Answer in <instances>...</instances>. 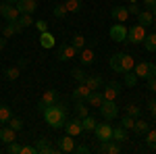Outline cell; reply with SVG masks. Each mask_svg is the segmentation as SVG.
Instances as JSON below:
<instances>
[{"label": "cell", "instance_id": "9f6ffc18", "mask_svg": "<svg viewBox=\"0 0 156 154\" xmlns=\"http://www.w3.org/2000/svg\"><path fill=\"white\" fill-rule=\"evenodd\" d=\"M0 34H2V23H0Z\"/></svg>", "mask_w": 156, "mask_h": 154}, {"label": "cell", "instance_id": "ee69618b", "mask_svg": "<svg viewBox=\"0 0 156 154\" xmlns=\"http://www.w3.org/2000/svg\"><path fill=\"white\" fill-rule=\"evenodd\" d=\"M71 75H73V79H77L79 83H83V81H85V73H83V69H73Z\"/></svg>", "mask_w": 156, "mask_h": 154}, {"label": "cell", "instance_id": "9a60e30c", "mask_svg": "<svg viewBox=\"0 0 156 154\" xmlns=\"http://www.w3.org/2000/svg\"><path fill=\"white\" fill-rule=\"evenodd\" d=\"M73 148H75V140H73V135H65V138H60V140H58V152L69 154V152H73Z\"/></svg>", "mask_w": 156, "mask_h": 154}, {"label": "cell", "instance_id": "db71d44e", "mask_svg": "<svg viewBox=\"0 0 156 154\" xmlns=\"http://www.w3.org/2000/svg\"><path fill=\"white\" fill-rule=\"evenodd\" d=\"M4 2H9V4H17V0H4Z\"/></svg>", "mask_w": 156, "mask_h": 154}, {"label": "cell", "instance_id": "d590c367", "mask_svg": "<svg viewBox=\"0 0 156 154\" xmlns=\"http://www.w3.org/2000/svg\"><path fill=\"white\" fill-rule=\"evenodd\" d=\"M11 117H12L11 106H6V104H0V123H6V121H9Z\"/></svg>", "mask_w": 156, "mask_h": 154}, {"label": "cell", "instance_id": "816d5d0a", "mask_svg": "<svg viewBox=\"0 0 156 154\" xmlns=\"http://www.w3.org/2000/svg\"><path fill=\"white\" fill-rule=\"evenodd\" d=\"M4 46H6V38H4V36H0V50H2Z\"/></svg>", "mask_w": 156, "mask_h": 154}, {"label": "cell", "instance_id": "5bb4252c", "mask_svg": "<svg viewBox=\"0 0 156 154\" xmlns=\"http://www.w3.org/2000/svg\"><path fill=\"white\" fill-rule=\"evenodd\" d=\"M121 94V85L115 81L106 83V88H104V92H102V96H104V100H117Z\"/></svg>", "mask_w": 156, "mask_h": 154}, {"label": "cell", "instance_id": "5b68a950", "mask_svg": "<svg viewBox=\"0 0 156 154\" xmlns=\"http://www.w3.org/2000/svg\"><path fill=\"white\" fill-rule=\"evenodd\" d=\"M0 15L4 17V21H6V23H15V21L19 19V15H21V13H19V9H17L15 4L2 2V4H0Z\"/></svg>", "mask_w": 156, "mask_h": 154}, {"label": "cell", "instance_id": "7c38bea8", "mask_svg": "<svg viewBox=\"0 0 156 154\" xmlns=\"http://www.w3.org/2000/svg\"><path fill=\"white\" fill-rule=\"evenodd\" d=\"M98 152L100 154H119L121 146H119V142H115V140H106V142H100Z\"/></svg>", "mask_w": 156, "mask_h": 154}, {"label": "cell", "instance_id": "6f0895ef", "mask_svg": "<svg viewBox=\"0 0 156 154\" xmlns=\"http://www.w3.org/2000/svg\"><path fill=\"white\" fill-rule=\"evenodd\" d=\"M129 2H135V0H129Z\"/></svg>", "mask_w": 156, "mask_h": 154}, {"label": "cell", "instance_id": "f6af8a7d", "mask_svg": "<svg viewBox=\"0 0 156 154\" xmlns=\"http://www.w3.org/2000/svg\"><path fill=\"white\" fill-rule=\"evenodd\" d=\"M36 146L34 144H25V146H21V154H36Z\"/></svg>", "mask_w": 156, "mask_h": 154}, {"label": "cell", "instance_id": "b9f144b4", "mask_svg": "<svg viewBox=\"0 0 156 154\" xmlns=\"http://www.w3.org/2000/svg\"><path fill=\"white\" fill-rule=\"evenodd\" d=\"M121 127H125V129H133V127H135V119L129 117V115H125V117L121 119Z\"/></svg>", "mask_w": 156, "mask_h": 154}, {"label": "cell", "instance_id": "c3c4849f", "mask_svg": "<svg viewBox=\"0 0 156 154\" xmlns=\"http://www.w3.org/2000/svg\"><path fill=\"white\" fill-rule=\"evenodd\" d=\"M127 11H129V15H137V13H140V6H137V4H135V2H131V4H129V6H127Z\"/></svg>", "mask_w": 156, "mask_h": 154}, {"label": "cell", "instance_id": "ffe728a7", "mask_svg": "<svg viewBox=\"0 0 156 154\" xmlns=\"http://www.w3.org/2000/svg\"><path fill=\"white\" fill-rule=\"evenodd\" d=\"M17 140V131L11 129V127H0V142L4 144H11Z\"/></svg>", "mask_w": 156, "mask_h": 154}, {"label": "cell", "instance_id": "44dd1931", "mask_svg": "<svg viewBox=\"0 0 156 154\" xmlns=\"http://www.w3.org/2000/svg\"><path fill=\"white\" fill-rule=\"evenodd\" d=\"M83 83L92 90V92H96V90H100V85H102V77H100V75H85Z\"/></svg>", "mask_w": 156, "mask_h": 154}, {"label": "cell", "instance_id": "f907efd6", "mask_svg": "<svg viewBox=\"0 0 156 154\" xmlns=\"http://www.w3.org/2000/svg\"><path fill=\"white\" fill-rule=\"evenodd\" d=\"M148 108H150V113H152V117L156 119V100H150V102H148Z\"/></svg>", "mask_w": 156, "mask_h": 154}, {"label": "cell", "instance_id": "e0dca14e", "mask_svg": "<svg viewBox=\"0 0 156 154\" xmlns=\"http://www.w3.org/2000/svg\"><path fill=\"white\" fill-rule=\"evenodd\" d=\"M77 54H79V60H81V65H85V67H90V65L94 63V56H96L92 48H81Z\"/></svg>", "mask_w": 156, "mask_h": 154}, {"label": "cell", "instance_id": "8992f818", "mask_svg": "<svg viewBox=\"0 0 156 154\" xmlns=\"http://www.w3.org/2000/svg\"><path fill=\"white\" fill-rule=\"evenodd\" d=\"M56 100H58V92H56V90H46V92H44V96L40 98V102H37V106H36V108L40 110V113H42V110H44L46 106H52Z\"/></svg>", "mask_w": 156, "mask_h": 154}, {"label": "cell", "instance_id": "484cf974", "mask_svg": "<svg viewBox=\"0 0 156 154\" xmlns=\"http://www.w3.org/2000/svg\"><path fill=\"white\" fill-rule=\"evenodd\" d=\"M40 44H42V48H52L56 42H54V36L50 31H42L40 34Z\"/></svg>", "mask_w": 156, "mask_h": 154}, {"label": "cell", "instance_id": "603a6c76", "mask_svg": "<svg viewBox=\"0 0 156 154\" xmlns=\"http://www.w3.org/2000/svg\"><path fill=\"white\" fill-rule=\"evenodd\" d=\"M85 102H87L90 106H96L98 108L102 102H104V96H102V92H100V90H96V92H92V94L85 98Z\"/></svg>", "mask_w": 156, "mask_h": 154}, {"label": "cell", "instance_id": "bcb514c9", "mask_svg": "<svg viewBox=\"0 0 156 154\" xmlns=\"http://www.w3.org/2000/svg\"><path fill=\"white\" fill-rule=\"evenodd\" d=\"M73 152H75V154H90V146L79 144V146H75V148H73Z\"/></svg>", "mask_w": 156, "mask_h": 154}, {"label": "cell", "instance_id": "f546056e", "mask_svg": "<svg viewBox=\"0 0 156 154\" xmlns=\"http://www.w3.org/2000/svg\"><path fill=\"white\" fill-rule=\"evenodd\" d=\"M75 113H77V117L83 119L90 115V110H87V106H85V100H75Z\"/></svg>", "mask_w": 156, "mask_h": 154}, {"label": "cell", "instance_id": "7402d4cb", "mask_svg": "<svg viewBox=\"0 0 156 154\" xmlns=\"http://www.w3.org/2000/svg\"><path fill=\"white\" fill-rule=\"evenodd\" d=\"M137 23L144 25V27L152 25L154 23V15H152V11H140L137 13Z\"/></svg>", "mask_w": 156, "mask_h": 154}, {"label": "cell", "instance_id": "e575fe53", "mask_svg": "<svg viewBox=\"0 0 156 154\" xmlns=\"http://www.w3.org/2000/svg\"><path fill=\"white\" fill-rule=\"evenodd\" d=\"M71 44H73V48L79 52L81 48H85V44H87V40H85L83 36H73V40H71Z\"/></svg>", "mask_w": 156, "mask_h": 154}, {"label": "cell", "instance_id": "7bdbcfd3", "mask_svg": "<svg viewBox=\"0 0 156 154\" xmlns=\"http://www.w3.org/2000/svg\"><path fill=\"white\" fill-rule=\"evenodd\" d=\"M6 152H9V154H21V144L17 142V140L11 142V144H9V148H6Z\"/></svg>", "mask_w": 156, "mask_h": 154}, {"label": "cell", "instance_id": "8d00e7d4", "mask_svg": "<svg viewBox=\"0 0 156 154\" xmlns=\"http://www.w3.org/2000/svg\"><path fill=\"white\" fill-rule=\"evenodd\" d=\"M17 23H19V25L25 29V27H31V25H34V19H31V15H19Z\"/></svg>", "mask_w": 156, "mask_h": 154}, {"label": "cell", "instance_id": "7dc6e473", "mask_svg": "<svg viewBox=\"0 0 156 154\" xmlns=\"http://www.w3.org/2000/svg\"><path fill=\"white\" fill-rule=\"evenodd\" d=\"M34 25H36V29L40 31V34H42V31H48V23H46L44 19H40V21H36Z\"/></svg>", "mask_w": 156, "mask_h": 154}, {"label": "cell", "instance_id": "277c9868", "mask_svg": "<svg viewBox=\"0 0 156 154\" xmlns=\"http://www.w3.org/2000/svg\"><path fill=\"white\" fill-rule=\"evenodd\" d=\"M146 27L144 25H133V27H129L127 29V42H131V44H142L144 42V38H146Z\"/></svg>", "mask_w": 156, "mask_h": 154}, {"label": "cell", "instance_id": "1f68e13d", "mask_svg": "<svg viewBox=\"0 0 156 154\" xmlns=\"http://www.w3.org/2000/svg\"><path fill=\"white\" fill-rule=\"evenodd\" d=\"M146 144L150 150H156V129H148L146 131Z\"/></svg>", "mask_w": 156, "mask_h": 154}, {"label": "cell", "instance_id": "836d02e7", "mask_svg": "<svg viewBox=\"0 0 156 154\" xmlns=\"http://www.w3.org/2000/svg\"><path fill=\"white\" fill-rule=\"evenodd\" d=\"M19 75H21L19 67H9V69H4V77H6L9 81H15V79H19Z\"/></svg>", "mask_w": 156, "mask_h": 154}, {"label": "cell", "instance_id": "11a10c76", "mask_svg": "<svg viewBox=\"0 0 156 154\" xmlns=\"http://www.w3.org/2000/svg\"><path fill=\"white\" fill-rule=\"evenodd\" d=\"M152 25H154V29H156V19H154V23H152Z\"/></svg>", "mask_w": 156, "mask_h": 154}, {"label": "cell", "instance_id": "60d3db41", "mask_svg": "<svg viewBox=\"0 0 156 154\" xmlns=\"http://www.w3.org/2000/svg\"><path fill=\"white\" fill-rule=\"evenodd\" d=\"M52 13H54L56 19H62V17H67V6H65V4H54Z\"/></svg>", "mask_w": 156, "mask_h": 154}, {"label": "cell", "instance_id": "d6986e66", "mask_svg": "<svg viewBox=\"0 0 156 154\" xmlns=\"http://www.w3.org/2000/svg\"><path fill=\"white\" fill-rule=\"evenodd\" d=\"M90 94H92V90H90L85 83H79V85L73 90V100H85Z\"/></svg>", "mask_w": 156, "mask_h": 154}, {"label": "cell", "instance_id": "52a82bcc", "mask_svg": "<svg viewBox=\"0 0 156 154\" xmlns=\"http://www.w3.org/2000/svg\"><path fill=\"white\" fill-rule=\"evenodd\" d=\"M108 36L112 42H127V27L123 23H117L110 27V31H108Z\"/></svg>", "mask_w": 156, "mask_h": 154}, {"label": "cell", "instance_id": "3957f363", "mask_svg": "<svg viewBox=\"0 0 156 154\" xmlns=\"http://www.w3.org/2000/svg\"><path fill=\"white\" fill-rule=\"evenodd\" d=\"M133 73L137 77H142V79H150V77L156 75V65L154 63H137L133 67Z\"/></svg>", "mask_w": 156, "mask_h": 154}, {"label": "cell", "instance_id": "d6a6232c", "mask_svg": "<svg viewBox=\"0 0 156 154\" xmlns=\"http://www.w3.org/2000/svg\"><path fill=\"white\" fill-rule=\"evenodd\" d=\"M148 129H150V123H146V121H142L140 117L135 119V127H133V131H135V133H142V135H144V133H146Z\"/></svg>", "mask_w": 156, "mask_h": 154}, {"label": "cell", "instance_id": "8fae6325", "mask_svg": "<svg viewBox=\"0 0 156 154\" xmlns=\"http://www.w3.org/2000/svg\"><path fill=\"white\" fill-rule=\"evenodd\" d=\"M75 54H77V50H75V48H73V44L69 42V44L58 46V54H56V59H58L60 63H65V60H71Z\"/></svg>", "mask_w": 156, "mask_h": 154}, {"label": "cell", "instance_id": "7a4b0ae2", "mask_svg": "<svg viewBox=\"0 0 156 154\" xmlns=\"http://www.w3.org/2000/svg\"><path fill=\"white\" fill-rule=\"evenodd\" d=\"M98 110H100V115L106 119V121H112V119H117V115H119V106H117L115 100H104L98 106Z\"/></svg>", "mask_w": 156, "mask_h": 154}, {"label": "cell", "instance_id": "2e32d148", "mask_svg": "<svg viewBox=\"0 0 156 154\" xmlns=\"http://www.w3.org/2000/svg\"><path fill=\"white\" fill-rule=\"evenodd\" d=\"M110 17H112L115 21H119V23H125L127 17H129V11H127V6H115V9L110 11Z\"/></svg>", "mask_w": 156, "mask_h": 154}, {"label": "cell", "instance_id": "ba28073f", "mask_svg": "<svg viewBox=\"0 0 156 154\" xmlns=\"http://www.w3.org/2000/svg\"><path fill=\"white\" fill-rule=\"evenodd\" d=\"M65 131L67 135H73V138H79L83 133V125H81V119H71L65 123Z\"/></svg>", "mask_w": 156, "mask_h": 154}, {"label": "cell", "instance_id": "ac0fdd59", "mask_svg": "<svg viewBox=\"0 0 156 154\" xmlns=\"http://www.w3.org/2000/svg\"><path fill=\"white\" fill-rule=\"evenodd\" d=\"M21 31H23V27L17 23V21H15V23L2 25V36H4V38H12L15 34H21Z\"/></svg>", "mask_w": 156, "mask_h": 154}, {"label": "cell", "instance_id": "ab89813d", "mask_svg": "<svg viewBox=\"0 0 156 154\" xmlns=\"http://www.w3.org/2000/svg\"><path fill=\"white\" fill-rule=\"evenodd\" d=\"M6 123H9V127L15 129V131H21V129H23V121H21V119H17V117H11Z\"/></svg>", "mask_w": 156, "mask_h": 154}, {"label": "cell", "instance_id": "f35d334b", "mask_svg": "<svg viewBox=\"0 0 156 154\" xmlns=\"http://www.w3.org/2000/svg\"><path fill=\"white\" fill-rule=\"evenodd\" d=\"M125 108H127V115H129V117H133V119H137L140 115H142V108L137 106V104H133V102H131V104H127Z\"/></svg>", "mask_w": 156, "mask_h": 154}, {"label": "cell", "instance_id": "d4e9b609", "mask_svg": "<svg viewBox=\"0 0 156 154\" xmlns=\"http://www.w3.org/2000/svg\"><path fill=\"white\" fill-rule=\"evenodd\" d=\"M142 44H144V48L148 50V52H156V31L154 34H146Z\"/></svg>", "mask_w": 156, "mask_h": 154}, {"label": "cell", "instance_id": "83f0119b", "mask_svg": "<svg viewBox=\"0 0 156 154\" xmlns=\"http://www.w3.org/2000/svg\"><path fill=\"white\" fill-rule=\"evenodd\" d=\"M121 54H123V52H119V54H112V56H110V60H108L110 69H112L115 73H123V65H121Z\"/></svg>", "mask_w": 156, "mask_h": 154}, {"label": "cell", "instance_id": "4dcf8cb0", "mask_svg": "<svg viewBox=\"0 0 156 154\" xmlns=\"http://www.w3.org/2000/svg\"><path fill=\"white\" fill-rule=\"evenodd\" d=\"M81 125H83V131H94V129H96V125H98V121L94 117L87 115V117L81 119Z\"/></svg>", "mask_w": 156, "mask_h": 154}, {"label": "cell", "instance_id": "30bf717a", "mask_svg": "<svg viewBox=\"0 0 156 154\" xmlns=\"http://www.w3.org/2000/svg\"><path fill=\"white\" fill-rule=\"evenodd\" d=\"M94 133H96V138L100 140V142L112 140V125H110V123H102V125H96Z\"/></svg>", "mask_w": 156, "mask_h": 154}, {"label": "cell", "instance_id": "74e56055", "mask_svg": "<svg viewBox=\"0 0 156 154\" xmlns=\"http://www.w3.org/2000/svg\"><path fill=\"white\" fill-rule=\"evenodd\" d=\"M123 75H125V85H127V88H133V85L137 83V79H140V77H137L135 73H131V71L123 73Z\"/></svg>", "mask_w": 156, "mask_h": 154}, {"label": "cell", "instance_id": "f1b7e54d", "mask_svg": "<svg viewBox=\"0 0 156 154\" xmlns=\"http://www.w3.org/2000/svg\"><path fill=\"white\" fill-rule=\"evenodd\" d=\"M62 4L67 6V13H79V11H81V6H83L81 0H65Z\"/></svg>", "mask_w": 156, "mask_h": 154}, {"label": "cell", "instance_id": "4316f807", "mask_svg": "<svg viewBox=\"0 0 156 154\" xmlns=\"http://www.w3.org/2000/svg\"><path fill=\"white\" fill-rule=\"evenodd\" d=\"M112 140H115V142H127V129H125V127H112Z\"/></svg>", "mask_w": 156, "mask_h": 154}, {"label": "cell", "instance_id": "6da1fadb", "mask_svg": "<svg viewBox=\"0 0 156 154\" xmlns=\"http://www.w3.org/2000/svg\"><path fill=\"white\" fill-rule=\"evenodd\" d=\"M42 115H44V121L48 123L52 129H62V127H65V123H67V104L56 100L52 106L44 108V110H42Z\"/></svg>", "mask_w": 156, "mask_h": 154}, {"label": "cell", "instance_id": "cb8c5ba5", "mask_svg": "<svg viewBox=\"0 0 156 154\" xmlns=\"http://www.w3.org/2000/svg\"><path fill=\"white\" fill-rule=\"evenodd\" d=\"M121 65H123V73L133 71V67H135L133 56H131V54H127V52H123V54H121Z\"/></svg>", "mask_w": 156, "mask_h": 154}, {"label": "cell", "instance_id": "4fadbf2b", "mask_svg": "<svg viewBox=\"0 0 156 154\" xmlns=\"http://www.w3.org/2000/svg\"><path fill=\"white\" fill-rule=\"evenodd\" d=\"M21 15H34L37 9V2L36 0H17V4H15Z\"/></svg>", "mask_w": 156, "mask_h": 154}, {"label": "cell", "instance_id": "9c48e42d", "mask_svg": "<svg viewBox=\"0 0 156 154\" xmlns=\"http://www.w3.org/2000/svg\"><path fill=\"white\" fill-rule=\"evenodd\" d=\"M36 150L40 154H56V152H58V148L50 142L48 138H40V140H37V144H36Z\"/></svg>", "mask_w": 156, "mask_h": 154}, {"label": "cell", "instance_id": "681fc988", "mask_svg": "<svg viewBox=\"0 0 156 154\" xmlns=\"http://www.w3.org/2000/svg\"><path fill=\"white\" fill-rule=\"evenodd\" d=\"M148 90H152V92H156V75L148 79Z\"/></svg>", "mask_w": 156, "mask_h": 154}, {"label": "cell", "instance_id": "f5cc1de1", "mask_svg": "<svg viewBox=\"0 0 156 154\" xmlns=\"http://www.w3.org/2000/svg\"><path fill=\"white\" fill-rule=\"evenodd\" d=\"M144 4H146V6H154L156 0H144Z\"/></svg>", "mask_w": 156, "mask_h": 154}]
</instances>
